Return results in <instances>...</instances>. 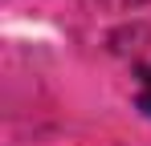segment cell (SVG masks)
<instances>
[{"instance_id": "6da1fadb", "label": "cell", "mask_w": 151, "mask_h": 146, "mask_svg": "<svg viewBox=\"0 0 151 146\" xmlns=\"http://www.w3.org/2000/svg\"><path fill=\"white\" fill-rule=\"evenodd\" d=\"M139 106H143V114L151 118V69L143 73V85H139Z\"/></svg>"}]
</instances>
